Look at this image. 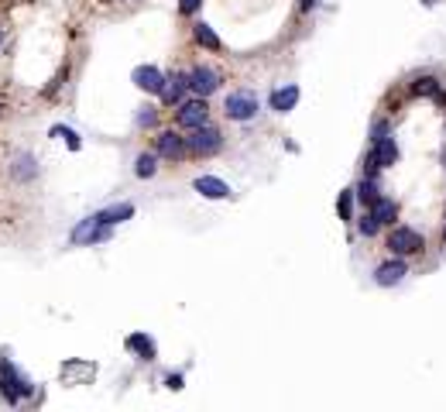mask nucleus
Instances as JSON below:
<instances>
[{"mask_svg": "<svg viewBox=\"0 0 446 412\" xmlns=\"http://www.w3.org/2000/svg\"><path fill=\"white\" fill-rule=\"evenodd\" d=\"M169 388H182V375H172V378H169Z\"/></svg>", "mask_w": 446, "mask_h": 412, "instance_id": "nucleus-27", "label": "nucleus"}, {"mask_svg": "<svg viewBox=\"0 0 446 412\" xmlns=\"http://www.w3.org/2000/svg\"><path fill=\"white\" fill-rule=\"evenodd\" d=\"M378 227H381V223H378V220H374L371 213H367V216L360 220V234H364V237H374V234H378Z\"/></svg>", "mask_w": 446, "mask_h": 412, "instance_id": "nucleus-24", "label": "nucleus"}, {"mask_svg": "<svg viewBox=\"0 0 446 412\" xmlns=\"http://www.w3.org/2000/svg\"><path fill=\"white\" fill-rule=\"evenodd\" d=\"M357 196H360L364 203H374V200H378V186H374L371 179H364V182H360V189H357Z\"/></svg>", "mask_w": 446, "mask_h": 412, "instance_id": "nucleus-21", "label": "nucleus"}, {"mask_svg": "<svg viewBox=\"0 0 446 412\" xmlns=\"http://www.w3.org/2000/svg\"><path fill=\"white\" fill-rule=\"evenodd\" d=\"M295 103H299V86H285V90H275L271 93V110H278V113L292 110Z\"/></svg>", "mask_w": 446, "mask_h": 412, "instance_id": "nucleus-15", "label": "nucleus"}, {"mask_svg": "<svg viewBox=\"0 0 446 412\" xmlns=\"http://www.w3.org/2000/svg\"><path fill=\"white\" fill-rule=\"evenodd\" d=\"M206 117H210V106H206V100L199 97V100H189V103H178V113H176V120H178V127H203L206 124Z\"/></svg>", "mask_w": 446, "mask_h": 412, "instance_id": "nucleus-5", "label": "nucleus"}, {"mask_svg": "<svg viewBox=\"0 0 446 412\" xmlns=\"http://www.w3.org/2000/svg\"><path fill=\"white\" fill-rule=\"evenodd\" d=\"M395 213H398V206L391 203V200H381V196H378V200L371 203V216H374L378 223H391Z\"/></svg>", "mask_w": 446, "mask_h": 412, "instance_id": "nucleus-17", "label": "nucleus"}, {"mask_svg": "<svg viewBox=\"0 0 446 412\" xmlns=\"http://www.w3.org/2000/svg\"><path fill=\"white\" fill-rule=\"evenodd\" d=\"M14 172H17L21 179H31V176H35V162L24 155V158H17V169H14Z\"/></svg>", "mask_w": 446, "mask_h": 412, "instance_id": "nucleus-23", "label": "nucleus"}, {"mask_svg": "<svg viewBox=\"0 0 446 412\" xmlns=\"http://www.w3.org/2000/svg\"><path fill=\"white\" fill-rule=\"evenodd\" d=\"M182 151H185V138H178L176 131H162V134H158V155H162V158L178 162Z\"/></svg>", "mask_w": 446, "mask_h": 412, "instance_id": "nucleus-10", "label": "nucleus"}, {"mask_svg": "<svg viewBox=\"0 0 446 412\" xmlns=\"http://www.w3.org/2000/svg\"><path fill=\"white\" fill-rule=\"evenodd\" d=\"M127 350L141 354L145 361H151V357H155V344H151L145 333H131V337H127Z\"/></svg>", "mask_w": 446, "mask_h": 412, "instance_id": "nucleus-16", "label": "nucleus"}, {"mask_svg": "<svg viewBox=\"0 0 446 412\" xmlns=\"http://www.w3.org/2000/svg\"><path fill=\"white\" fill-rule=\"evenodd\" d=\"M134 172H138L141 179H151V176L158 172V158H155L151 151H145V155H138V165H134Z\"/></svg>", "mask_w": 446, "mask_h": 412, "instance_id": "nucleus-18", "label": "nucleus"}, {"mask_svg": "<svg viewBox=\"0 0 446 412\" xmlns=\"http://www.w3.org/2000/svg\"><path fill=\"white\" fill-rule=\"evenodd\" d=\"M436 90H440V86H436V79H433V76H426V79H419V83H416V97H433Z\"/></svg>", "mask_w": 446, "mask_h": 412, "instance_id": "nucleus-20", "label": "nucleus"}, {"mask_svg": "<svg viewBox=\"0 0 446 412\" xmlns=\"http://www.w3.org/2000/svg\"><path fill=\"white\" fill-rule=\"evenodd\" d=\"M443 241H446V230H443Z\"/></svg>", "mask_w": 446, "mask_h": 412, "instance_id": "nucleus-30", "label": "nucleus"}, {"mask_svg": "<svg viewBox=\"0 0 446 412\" xmlns=\"http://www.w3.org/2000/svg\"><path fill=\"white\" fill-rule=\"evenodd\" d=\"M216 86H220V76L213 73V69H192L189 73V90L192 93H199V97H210V93H216Z\"/></svg>", "mask_w": 446, "mask_h": 412, "instance_id": "nucleus-8", "label": "nucleus"}, {"mask_svg": "<svg viewBox=\"0 0 446 412\" xmlns=\"http://www.w3.org/2000/svg\"><path fill=\"white\" fill-rule=\"evenodd\" d=\"M192 186H196V193H203L206 200H227V196H230L227 182H223V179H213V176H199Z\"/></svg>", "mask_w": 446, "mask_h": 412, "instance_id": "nucleus-11", "label": "nucleus"}, {"mask_svg": "<svg viewBox=\"0 0 446 412\" xmlns=\"http://www.w3.org/2000/svg\"><path fill=\"white\" fill-rule=\"evenodd\" d=\"M134 86L145 90V93H162L165 76H162L155 66H138V69H134Z\"/></svg>", "mask_w": 446, "mask_h": 412, "instance_id": "nucleus-9", "label": "nucleus"}, {"mask_svg": "<svg viewBox=\"0 0 446 412\" xmlns=\"http://www.w3.org/2000/svg\"><path fill=\"white\" fill-rule=\"evenodd\" d=\"M0 395H3V402H10V406H17L24 395H31V382L21 378L10 361H0Z\"/></svg>", "mask_w": 446, "mask_h": 412, "instance_id": "nucleus-1", "label": "nucleus"}, {"mask_svg": "<svg viewBox=\"0 0 446 412\" xmlns=\"http://www.w3.org/2000/svg\"><path fill=\"white\" fill-rule=\"evenodd\" d=\"M0 41H3V31H0Z\"/></svg>", "mask_w": 446, "mask_h": 412, "instance_id": "nucleus-29", "label": "nucleus"}, {"mask_svg": "<svg viewBox=\"0 0 446 412\" xmlns=\"http://www.w3.org/2000/svg\"><path fill=\"white\" fill-rule=\"evenodd\" d=\"M351 206H354V193L347 189V193H340V200H337V209H340L344 220H351Z\"/></svg>", "mask_w": 446, "mask_h": 412, "instance_id": "nucleus-22", "label": "nucleus"}, {"mask_svg": "<svg viewBox=\"0 0 446 412\" xmlns=\"http://www.w3.org/2000/svg\"><path fill=\"white\" fill-rule=\"evenodd\" d=\"M405 279V261H384L378 272H374V282L378 285H398Z\"/></svg>", "mask_w": 446, "mask_h": 412, "instance_id": "nucleus-12", "label": "nucleus"}, {"mask_svg": "<svg viewBox=\"0 0 446 412\" xmlns=\"http://www.w3.org/2000/svg\"><path fill=\"white\" fill-rule=\"evenodd\" d=\"M100 223H106V227H113V223H120V220H131L134 216V206L131 203H117V206H106V209H100V213H93Z\"/></svg>", "mask_w": 446, "mask_h": 412, "instance_id": "nucleus-13", "label": "nucleus"}, {"mask_svg": "<svg viewBox=\"0 0 446 412\" xmlns=\"http://www.w3.org/2000/svg\"><path fill=\"white\" fill-rule=\"evenodd\" d=\"M138 124H141V127H148V124H155V110H151V106H145V110L138 113Z\"/></svg>", "mask_w": 446, "mask_h": 412, "instance_id": "nucleus-25", "label": "nucleus"}, {"mask_svg": "<svg viewBox=\"0 0 446 412\" xmlns=\"http://www.w3.org/2000/svg\"><path fill=\"white\" fill-rule=\"evenodd\" d=\"M254 113H258V97L254 93L241 90V93H230L227 97V117L230 120H251Z\"/></svg>", "mask_w": 446, "mask_h": 412, "instance_id": "nucleus-3", "label": "nucleus"}, {"mask_svg": "<svg viewBox=\"0 0 446 412\" xmlns=\"http://www.w3.org/2000/svg\"><path fill=\"white\" fill-rule=\"evenodd\" d=\"M199 3H203V0H178V10H182V14H196Z\"/></svg>", "mask_w": 446, "mask_h": 412, "instance_id": "nucleus-26", "label": "nucleus"}, {"mask_svg": "<svg viewBox=\"0 0 446 412\" xmlns=\"http://www.w3.org/2000/svg\"><path fill=\"white\" fill-rule=\"evenodd\" d=\"M196 41L206 45V48H213V52L220 48V38H216V31H213L210 24H196Z\"/></svg>", "mask_w": 446, "mask_h": 412, "instance_id": "nucleus-19", "label": "nucleus"}, {"mask_svg": "<svg viewBox=\"0 0 446 412\" xmlns=\"http://www.w3.org/2000/svg\"><path fill=\"white\" fill-rule=\"evenodd\" d=\"M185 90H189V76H172V79H165V86H162L158 97L165 103H182Z\"/></svg>", "mask_w": 446, "mask_h": 412, "instance_id": "nucleus-14", "label": "nucleus"}, {"mask_svg": "<svg viewBox=\"0 0 446 412\" xmlns=\"http://www.w3.org/2000/svg\"><path fill=\"white\" fill-rule=\"evenodd\" d=\"M106 237H110V227L100 223L96 216L83 220V223L73 230V244H96V241H106Z\"/></svg>", "mask_w": 446, "mask_h": 412, "instance_id": "nucleus-6", "label": "nucleus"}, {"mask_svg": "<svg viewBox=\"0 0 446 412\" xmlns=\"http://www.w3.org/2000/svg\"><path fill=\"white\" fill-rule=\"evenodd\" d=\"M185 148L192 151V155H213L216 148H220V131H213V127H192V138H185Z\"/></svg>", "mask_w": 446, "mask_h": 412, "instance_id": "nucleus-2", "label": "nucleus"}, {"mask_svg": "<svg viewBox=\"0 0 446 412\" xmlns=\"http://www.w3.org/2000/svg\"><path fill=\"white\" fill-rule=\"evenodd\" d=\"M395 158H398L395 138H378V144H374V151L367 158V169H388V165H395Z\"/></svg>", "mask_w": 446, "mask_h": 412, "instance_id": "nucleus-7", "label": "nucleus"}, {"mask_svg": "<svg viewBox=\"0 0 446 412\" xmlns=\"http://www.w3.org/2000/svg\"><path fill=\"white\" fill-rule=\"evenodd\" d=\"M299 7H302V10H309V7H316V0H299Z\"/></svg>", "mask_w": 446, "mask_h": 412, "instance_id": "nucleus-28", "label": "nucleus"}, {"mask_svg": "<svg viewBox=\"0 0 446 412\" xmlns=\"http://www.w3.org/2000/svg\"><path fill=\"white\" fill-rule=\"evenodd\" d=\"M388 247H391L395 254H416V251H422V237H419L412 227H395V230L388 234Z\"/></svg>", "mask_w": 446, "mask_h": 412, "instance_id": "nucleus-4", "label": "nucleus"}]
</instances>
